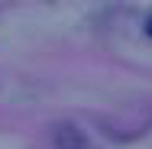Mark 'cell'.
<instances>
[{
	"mask_svg": "<svg viewBox=\"0 0 152 149\" xmlns=\"http://www.w3.org/2000/svg\"><path fill=\"white\" fill-rule=\"evenodd\" d=\"M146 29H149V36H152V20H149V26H146Z\"/></svg>",
	"mask_w": 152,
	"mask_h": 149,
	"instance_id": "1",
	"label": "cell"
}]
</instances>
